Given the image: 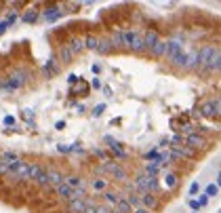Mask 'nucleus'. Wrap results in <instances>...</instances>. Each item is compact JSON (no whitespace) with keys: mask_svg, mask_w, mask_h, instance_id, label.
<instances>
[{"mask_svg":"<svg viewBox=\"0 0 221 213\" xmlns=\"http://www.w3.org/2000/svg\"><path fill=\"white\" fill-rule=\"evenodd\" d=\"M133 184H135V188H137V192H139V194H154V192H158V190H160L158 179H156V177H150V175H145V173L137 175V179H135Z\"/></svg>","mask_w":221,"mask_h":213,"instance_id":"f257e3e1","label":"nucleus"},{"mask_svg":"<svg viewBox=\"0 0 221 213\" xmlns=\"http://www.w3.org/2000/svg\"><path fill=\"white\" fill-rule=\"evenodd\" d=\"M99 171H110V173H112L116 179H120V181H127V171H124L122 167H118L116 163H112V160H105L103 165L99 167Z\"/></svg>","mask_w":221,"mask_h":213,"instance_id":"f03ea898","label":"nucleus"},{"mask_svg":"<svg viewBox=\"0 0 221 213\" xmlns=\"http://www.w3.org/2000/svg\"><path fill=\"white\" fill-rule=\"evenodd\" d=\"M25 80H27V72L19 70V72H15V74L11 76V80H9L6 84H2V87L9 89V91H11V89H19L21 84H25Z\"/></svg>","mask_w":221,"mask_h":213,"instance_id":"7ed1b4c3","label":"nucleus"},{"mask_svg":"<svg viewBox=\"0 0 221 213\" xmlns=\"http://www.w3.org/2000/svg\"><path fill=\"white\" fill-rule=\"evenodd\" d=\"M103 142L107 143V148L112 150V154H114V156H118V158H127V152L122 150V146H120V143H118L116 139H114V137L105 135V137H103Z\"/></svg>","mask_w":221,"mask_h":213,"instance_id":"20e7f679","label":"nucleus"},{"mask_svg":"<svg viewBox=\"0 0 221 213\" xmlns=\"http://www.w3.org/2000/svg\"><path fill=\"white\" fill-rule=\"evenodd\" d=\"M213 51H215V47H204V49H200V51H198V68H200V70H204V68H206V63H209Z\"/></svg>","mask_w":221,"mask_h":213,"instance_id":"39448f33","label":"nucleus"},{"mask_svg":"<svg viewBox=\"0 0 221 213\" xmlns=\"http://www.w3.org/2000/svg\"><path fill=\"white\" fill-rule=\"evenodd\" d=\"M200 112H202V116H219V99L206 101L204 106L200 108Z\"/></svg>","mask_w":221,"mask_h":213,"instance_id":"423d86ee","label":"nucleus"},{"mask_svg":"<svg viewBox=\"0 0 221 213\" xmlns=\"http://www.w3.org/2000/svg\"><path fill=\"white\" fill-rule=\"evenodd\" d=\"M139 205L143 207V209L152 211V209L158 207V198H156L154 194H141V196H139Z\"/></svg>","mask_w":221,"mask_h":213,"instance_id":"0eeeda50","label":"nucleus"},{"mask_svg":"<svg viewBox=\"0 0 221 213\" xmlns=\"http://www.w3.org/2000/svg\"><path fill=\"white\" fill-rule=\"evenodd\" d=\"M186 142L190 143L192 150H198V148H204V146H206V139H204L202 135H198V133H190Z\"/></svg>","mask_w":221,"mask_h":213,"instance_id":"6e6552de","label":"nucleus"},{"mask_svg":"<svg viewBox=\"0 0 221 213\" xmlns=\"http://www.w3.org/2000/svg\"><path fill=\"white\" fill-rule=\"evenodd\" d=\"M221 61V53H219V49L215 47V51H213V55H211V59H209V63H206V68H204V72L209 70V72H217L219 70V63Z\"/></svg>","mask_w":221,"mask_h":213,"instance_id":"1a4fd4ad","label":"nucleus"},{"mask_svg":"<svg viewBox=\"0 0 221 213\" xmlns=\"http://www.w3.org/2000/svg\"><path fill=\"white\" fill-rule=\"evenodd\" d=\"M179 53H181V42H179L177 38H175V40H169V42H166V55H169L171 59H175Z\"/></svg>","mask_w":221,"mask_h":213,"instance_id":"9d476101","label":"nucleus"},{"mask_svg":"<svg viewBox=\"0 0 221 213\" xmlns=\"http://www.w3.org/2000/svg\"><path fill=\"white\" fill-rule=\"evenodd\" d=\"M150 53L154 57H164V55H166V40H160V38H158L156 45L150 49Z\"/></svg>","mask_w":221,"mask_h":213,"instance_id":"9b49d317","label":"nucleus"},{"mask_svg":"<svg viewBox=\"0 0 221 213\" xmlns=\"http://www.w3.org/2000/svg\"><path fill=\"white\" fill-rule=\"evenodd\" d=\"M13 177H19V179H30V165L27 163H19V167L13 171Z\"/></svg>","mask_w":221,"mask_h":213,"instance_id":"f8f14e48","label":"nucleus"},{"mask_svg":"<svg viewBox=\"0 0 221 213\" xmlns=\"http://www.w3.org/2000/svg\"><path fill=\"white\" fill-rule=\"evenodd\" d=\"M63 15V11H61V6H48L47 11L42 13V17L47 19V21H55V19H59Z\"/></svg>","mask_w":221,"mask_h":213,"instance_id":"ddd939ff","label":"nucleus"},{"mask_svg":"<svg viewBox=\"0 0 221 213\" xmlns=\"http://www.w3.org/2000/svg\"><path fill=\"white\" fill-rule=\"evenodd\" d=\"M103 198H105V202H107V207H112V209H114V207H116L118 202H120V198H122V196H120L118 192L105 190V192H103Z\"/></svg>","mask_w":221,"mask_h":213,"instance_id":"4468645a","label":"nucleus"},{"mask_svg":"<svg viewBox=\"0 0 221 213\" xmlns=\"http://www.w3.org/2000/svg\"><path fill=\"white\" fill-rule=\"evenodd\" d=\"M65 184H68L72 190H84V188H86V181H84L82 177H78V175H70Z\"/></svg>","mask_w":221,"mask_h":213,"instance_id":"2eb2a0df","label":"nucleus"},{"mask_svg":"<svg viewBox=\"0 0 221 213\" xmlns=\"http://www.w3.org/2000/svg\"><path fill=\"white\" fill-rule=\"evenodd\" d=\"M133 51H145V45H143V32H135V36H133V42H131V47Z\"/></svg>","mask_w":221,"mask_h":213,"instance_id":"dca6fc26","label":"nucleus"},{"mask_svg":"<svg viewBox=\"0 0 221 213\" xmlns=\"http://www.w3.org/2000/svg\"><path fill=\"white\" fill-rule=\"evenodd\" d=\"M196 66H198V51H190V53H186L183 68H186V70H192V68H196Z\"/></svg>","mask_w":221,"mask_h":213,"instance_id":"f3484780","label":"nucleus"},{"mask_svg":"<svg viewBox=\"0 0 221 213\" xmlns=\"http://www.w3.org/2000/svg\"><path fill=\"white\" fill-rule=\"evenodd\" d=\"M55 192H57L59 196H63V198H68V201H72V198H74V190H72L70 186L65 184V181H63L61 186H55Z\"/></svg>","mask_w":221,"mask_h":213,"instance_id":"a211bd4d","label":"nucleus"},{"mask_svg":"<svg viewBox=\"0 0 221 213\" xmlns=\"http://www.w3.org/2000/svg\"><path fill=\"white\" fill-rule=\"evenodd\" d=\"M156 40H158V34H156V32H152V30L143 32V45H145V49H152L156 45Z\"/></svg>","mask_w":221,"mask_h":213,"instance_id":"6ab92c4d","label":"nucleus"},{"mask_svg":"<svg viewBox=\"0 0 221 213\" xmlns=\"http://www.w3.org/2000/svg\"><path fill=\"white\" fill-rule=\"evenodd\" d=\"M84 209H86V201H82V198L70 201V213H82Z\"/></svg>","mask_w":221,"mask_h":213,"instance_id":"aec40b11","label":"nucleus"},{"mask_svg":"<svg viewBox=\"0 0 221 213\" xmlns=\"http://www.w3.org/2000/svg\"><path fill=\"white\" fill-rule=\"evenodd\" d=\"M47 179H48V184H53V186H61L65 177L59 171H47Z\"/></svg>","mask_w":221,"mask_h":213,"instance_id":"412c9836","label":"nucleus"},{"mask_svg":"<svg viewBox=\"0 0 221 213\" xmlns=\"http://www.w3.org/2000/svg\"><path fill=\"white\" fill-rule=\"evenodd\" d=\"M68 49H70L72 57H74V55H78L82 49H84V40H72L70 45H68Z\"/></svg>","mask_w":221,"mask_h":213,"instance_id":"4be33fe9","label":"nucleus"},{"mask_svg":"<svg viewBox=\"0 0 221 213\" xmlns=\"http://www.w3.org/2000/svg\"><path fill=\"white\" fill-rule=\"evenodd\" d=\"M131 209H133V207H131L124 198H120V202L114 207V211H116V213H131Z\"/></svg>","mask_w":221,"mask_h":213,"instance_id":"5701e85b","label":"nucleus"},{"mask_svg":"<svg viewBox=\"0 0 221 213\" xmlns=\"http://www.w3.org/2000/svg\"><path fill=\"white\" fill-rule=\"evenodd\" d=\"M173 150L179 154V156H186V158H192V156H194V150L187 148V146H179V148H173Z\"/></svg>","mask_w":221,"mask_h":213,"instance_id":"b1692460","label":"nucleus"},{"mask_svg":"<svg viewBox=\"0 0 221 213\" xmlns=\"http://www.w3.org/2000/svg\"><path fill=\"white\" fill-rule=\"evenodd\" d=\"M91 188H93L95 192H105L107 184H105V179H93V181H91Z\"/></svg>","mask_w":221,"mask_h":213,"instance_id":"393cba45","label":"nucleus"},{"mask_svg":"<svg viewBox=\"0 0 221 213\" xmlns=\"http://www.w3.org/2000/svg\"><path fill=\"white\" fill-rule=\"evenodd\" d=\"M158 171H160V167L156 165V163H148L145 165V175H150V177H156Z\"/></svg>","mask_w":221,"mask_h":213,"instance_id":"a878e982","label":"nucleus"},{"mask_svg":"<svg viewBox=\"0 0 221 213\" xmlns=\"http://www.w3.org/2000/svg\"><path fill=\"white\" fill-rule=\"evenodd\" d=\"M36 19H38V11H36V9H30V11L23 15V21H25V23H34Z\"/></svg>","mask_w":221,"mask_h":213,"instance_id":"bb28decb","label":"nucleus"},{"mask_svg":"<svg viewBox=\"0 0 221 213\" xmlns=\"http://www.w3.org/2000/svg\"><path fill=\"white\" fill-rule=\"evenodd\" d=\"M120 36H122V47H131L135 32H120Z\"/></svg>","mask_w":221,"mask_h":213,"instance_id":"cd10ccee","label":"nucleus"},{"mask_svg":"<svg viewBox=\"0 0 221 213\" xmlns=\"http://www.w3.org/2000/svg\"><path fill=\"white\" fill-rule=\"evenodd\" d=\"M84 47L95 49V51H97V47H99V38H95V36H89V38L84 40Z\"/></svg>","mask_w":221,"mask_h":213,"instance_id":"c85d7f7f","label":"nucleus"},{"mask_svg":"<svg viewBox=\"0 0 221 213\" xmlns=\"http://www.w3.org/2000/svg\"><path fill=\"white\" fill-rule=\"evenodd\" d=\"M164 179H166V188H175L177 186V175L175 173H166Z\"/></svg>","mask_w":221,"mask_h":213,"instance_id":"c756f323","label":"nucleus"},{"mask_svg":"<svg viewBox=\"0 0 221 213\" xmlns=\"http://www.w3.org/2000/svg\"><path fill=\"white\" fill-rule=\"evenodd\" d=\"M112 45H110V42H99V47H97V53H101V55H105V53H110V51H112Z\"/></svg>","mask_w":221,"mask_h":213,"instance_id":"7c9ffc66","label":"nucleus"},{"mask_svg":"<svg viewBox=\"0 0 221 213\" xmlns=\"http://www.w3.org/2000/svg\"><path fill=\"white\" fill-rule=\"evenodd\" d=\"M40 171H42V167H38V165H30V179H36Z\"/></svg>","mask_w":221,"mask_h":213,"instance_id":"2f4dec72","label":"nucleus"},{"mask_svg":"<svg viewBox=\"0 0 221 213\" xmlns=\"http://www.w3.org/2000/svg\"><path fill=\"white\" fill-rule=\"evenodd\" d=\"M217 192H219V186H217V184H211L209 188H206V194H204V196L209 198V196H215Z\"/></svg>","mask_w":221,"mask_h":213,"instance_id":"473e14b6","label":"nucleus"},{"mask_svg":"<svg viewBox=\"0 0 221 213\" xmlns=\"http://www.w3.org/2000/svg\"><path fill=\"white\" fill-rule=\"evenodd\" d=\"M36 181H38V184H42V186H44V184H48V179H47V171H44V169H42V171L38 173Z\"/></svg>","mask_w":221,"mask_h":213,"instance_id":"72a5a7b5","label":"nucleus"},{"mask_svg":"<svg viewBox=\"0 0 221 213\" xmlns=\"http://www.w3.org/2000/svg\"><path fill=\"white\" fill-rule=\"evenodd\" d=\"M171 143H173V148H179V146H183V137L181 135H173Z\"/></svg>","mask_w":221,"mask_h":213,"instance_id":"f704fd0d","label":"nucleus"},{"mask_svg":"<svg viewBox=\"0 0 221 213\" xmlns=\"http://www.w3.org/2000/svg\"><path fill=\"white\" fill-rule=\"evenodd\" d=\"M9 163H11V160L0 158V173H9Z\"/></svg>","mask_w":221,"mask_h":213,"instance_id":"c9c22d12","label":"nucleus"},{"mask_svg":"<svg viewBox=\"0 0 221 213\" xmlns=\"http://www.w3.org/2000/svg\"><path fill=\"white\" fill-rule=\"evenodd\" d=\"M44 72H47V74H53V72H55V59H48V63L44 66Z\"/></svg>","mask_w":221,"mask_h":213,"instance_id":"e433bc0d","label":"nucleus"},{"mask_svg":"<svg viewBox=\"0 0 221 213\" xmlns=\"http://www.w3.org/2000/svg\"><path fill=\"white\" fill-rule=\"evenodd\" d=\"M70 57H72V53H70V49H68V45H65V47L61 49V59H63V61H68Z\"/></svg>","mask_w":221,"mask_h":213,"instance_id":"4c0bfd02","label":"nucleus"},{"mask_svg":"<svg viewBox=\"0 0 221 213\" xmlns=\"http://www.w3.org/2000/svg\"><path fill=\"white\" fill-rule=\"evenodd\" d=\"M105 110V104H99V106H95V110H93V116H99L101 112Z\"/></svg>","mask_w":221,"mask_h":213,"instance_id":"58836bf2","label":"nucleus"},{"mask_svg":"<svg viewBox=\"0 0 221 213\" xmlns=\"http://www.w3.org/2000/svg\"><path fill=\"white\" fill-rule=\"evenodd\" d=\"M15 21H17V15H15V13H11V15H9V19L4 21V25L9 28V25H11V23H15Z\"/></svg>","mask_w":221,"mask_h":213,"instance_id":"ea45409f","label":"nucleus"},{"mask_svg":"<svg viewBox=\"0 0 221 213\" xmlns=\"http://www.w3.org/2000/svg\"><path fill=\"white\" fill-rule=\"evenodd\" d=\"M156 154H158V148H152L150 152L145 154V158H148V160H152V158H156Z\"/></svg>","mask_w":221,"mask_h":213,"instance_id":"a19ab883","label":"nucleus"},{"mask_svg":"<svg viewBox=\"0 0 221 213\" xmlns=\"http://www.w3.org/2000/svg\"><path fill=\"white\" fill-rule=\"evenodd\" d=\"M198 190H200V186H198V181H194V184L190 186V194H196Z\"/></svg>","mask_w":221,"mask_h":213,"instance_id":"79ce46f5","label":"nucleus"},{"mask_svg":"<svg viewBox=\"0 0 221 213\" xmlns=\"http://www.w3.org/2000/svg\"><path fill=\"white\" fill-rule=\"evenodd\" d=\"M82 213H97V207H93V205H86V209Z\"/></svg>","mask_w":221,"mask_h":213,"instance_id":"37998d69","label":"nucleus"},{"mask_svg":"<svg viewBox=\"0 0 221 213\" xmlns=\"http://www.w3.org/2000/svg\"><path fill=\"white\" fill-rule=\"evenodd\" d=\"M209 202V198L206 196H200V201H198V207H202V205H206Z\"/></svg>","mask_w":221,"mask_h":213,"instance_id":"c03bdc74","label":"nucleus"},{"mask_svg":"<svg viewBox=\"0 0 221 213\" xmlns=\"http://www.w3.org/2000/svg\"><path fill=\"white\" fill-rule=\"evenodd\" d=\"M4 125H15V118H13V116H6V118H4Z\"/></svg>","mask_w":221,"mask_h":213,"instance_id":"a18cd8bd","label":"nucleus"},{"mask_svg":"<svg viewBox=\"0 0 221 213\" xmlns=\"http://www.w3.org/2000/svg\"><path fill=\"white\" fill-rule=\"evenodd\" d=\"M59 152H70V146H57Z\"/></svg>","mask_w":221,"mask_h":213,"instance_id":"49530a36","label":"nucleus"},{"mask_svg":"<svg viewBox=\"0 0 221 213\" xmlns=\"http://www.w3.org/2000/svg\"><path fill=\"white\" fill-rule=\"evenodd\" d=\"M133 213H152V211H148V209H143V207H137Z\"/></svg>","mask_w":221,"mask_h":213,"instance_id":"de8ad7c7","label":"nucleus"},{"mask_svg":"<svg viewBox=\"0 0 221 213\" xmlns=\"http://www.w3.org/2000/svg\"><path fill=\"white\" fill-rule=\"evenodd\" d=\"M93 72H95V74H99V72H101V66H99V63H95V66H93Z\"/></svg>","mask_w":221,"mask_h":213,"instance_id":"09e8293b","label":"nucleus"},{"mask_svg":"<svg viewBox=\"0 0 221 213\" xmlns=\"http://www.w3.org/2000/svg\"><path fill=\"white\" fill-rule=\"evenodd\" d=\"M93 87H95V89H99V87H101V80H99V78H95V80H93Z\"/></svg>","mask_w":221,"mask_h":213,"instance_id":"8fccbe9b","label":"nucleus"},{"mask_svg":"<svg viewBox=\"0 0 221 213\" xmlns=\"http://www.w3.org/2000/svg\"><path fill=\"white\" fill-rule=\"evenodd\" d=\"M190 207H192V209H198V201H190Z\"/></svg>","mask_w":221,"mask_h":213,"instance_id":"3c124183","label":"nucleus"}]
</instances>
